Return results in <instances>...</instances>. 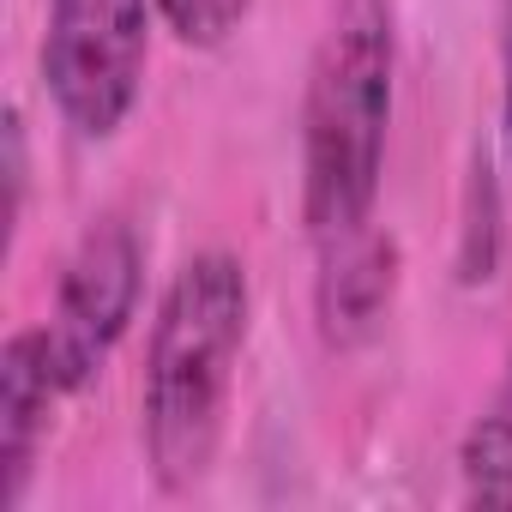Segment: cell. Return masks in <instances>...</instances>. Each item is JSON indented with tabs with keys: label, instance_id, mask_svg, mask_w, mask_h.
Returning <instances> with one entry per match:
<instances>
[{
	"label": "cell",
	"instance_id": "obj_1",
	"mask_svg": "<svg viewBox=\"0 0 512 512\" xmlns=\"http://www.w3.org/2000/svg\"><path fill=\"white\" fill-rule=\"evenodd\" d=\"M247 308H253L247 266L223 247L193 253L157 302L139 386V428L163 488H193L217 458L235 362L247 344Z\"/></svg>",
	"mask_w": 512,
	"mask_h": 512
},
{
	"label": "cell",
	"instance_id": "obj_2",
	"mask_svg": "<svg viewBox=\"0 0 512 512\" xmlns=\"http://www.w3.org/2000/svg\"><path fill=\"white\" fill-rule=\"evenodd\" d=\"M392 79H398L392 0H338L302 97V223L314 241H338L374 223L386 127H392Z\"/></svg>",
	"mask_w": 512,
	"mask_h": 512
},
{
	"label": "cell",
	"instance_id": "obj_3",
	"mask_svg": "<svg viewBox=\"0 0 512 512\" xmlns=\"http://www.w3.org/2000/svg\"><path fill=\"white\" fill-rule=\"evenodd\" d=\"M157 0H49L43 85L79 139H115L139 103Z\"/></svg>",
	"mask_w": 512,
	"mask_h": 512
},
{
	"label": "cell",
	"instance_id": "obj_4",
	"mask_svg": "<svg viewBox=\"0 0 512 512\" xmlns=\"http://www.w3.org/2000/svg\"><path fill=\"white\" fill-rule=\"evenodd\" d=\"M139 290H145V247L133 223L103 217L97 229H85V241L73 247L61 272L55 314L43 326L61 392H85L103 374V362L115 356V344L139 314Z\"/></svg>",
	"mask_w": 512,
	"mask_h": 512
},
{
	"label": "cell",
	"instance_id": "obj_5",
	"mask_svg": "<svg viewBox=\"0 0 512 512\" xmlns=\"http://www.w3.org/2000/svg\"><path fill=\"white\" fill-rule=\"evenodd\" d=\"M398 296V241L380 235L374 223L320 241V284H314V314L320 338L332 350H356L380 332Z\"/></svg>",
	"mask_w": 512,
	"mask_h": 512
},
{
	"label": "cell",
	"instance_id": "obj_6",
	"mask_svg": "<svg viewBox=\"0 0 512 512\" xmlns=\"http://www.w3.org/2000/svg\"><path fill=\"white\" fill-rule=\"evenodd\" d=\"M61 380L49 362V338L43 332H13L0 350V512H13L31 488L37 470V446L49 434V410H55Z\"/></svg>",
	"mask_w": 512,
	"mask_h": 512
},
{
	"label": "cell",
	"instance_id": "obj_7",
	"mask_svg": "<svg viewBox=\"0 0 512 512\" xmlns=\"http://www.w3.org/2000/svg\"><path fill=\"white\" fill-rule=\"evenodd\" d=\"M458 470H464V494L476 506H512V368H506L494 404L470 422V434L458 446Z\"/></svg>",
	"mask_w": 512,
	"mask_h": 512
},
{
	"label": "cell",
	"instance_id": "obj_8",
	"mask_svg": "<svg viewBox=\"0 0 512 512\" xmlns=\"http://www.w3.org/2000/svg\"><path fill=\"white\" fill-rule=\"evenodd\" d=\"M494 266H500V181L488 157H476L464 193V235H458V284H488Z\"/></svg>",
	"mask_w": 512,
	"mask_h": 512
},
{
	"label": "cell",
	"instance_id": "obj_9",
	"mask_svg": "<svg viewBox=\"0 0 512 512\" xmlns=\"http://www.w3.org/2000/svg\"><path fill=\"white\" fill-rule=\"evenodd\" d=\"M253 0H157V19L187 43V49H217L241 31Z\"/></svg>",
	"mask_w": 512,
	"mask_h": 512
},
{
	"label": "cell",
	"instance_id": "obj_10",
	"mask_svg": "<svg viewBox=\"0 0 512 512\" xmlns=\"http://www.w3.org/2000/svg\"><path fill=\"white\" fill-rule=\"evenodd\" d=\"M0 151H7V235H19L25 193H31V157H25V115H19V109H7V127H0Z\"/></svg>",
	"mask_w": 512,
	"mask_h": 512
},
{
	"label": "cell",
	"instance_id": "obj_11",
	"mask_svg": "<svg viewBox=\"0 0 512 512\" xmlns=\"http://www.w3.org/2000/svg\"><path fill=\"white\" fill-rule=\"evenodd\" d=\"M500 139L512 157V0H500Z\"/></svg>",
	"mask_w": 512,
	"mask_h": 512
}]
</instances>
